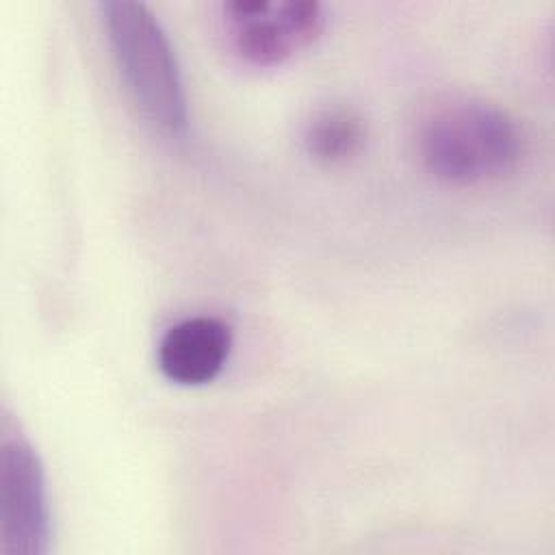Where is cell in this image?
Segmentation results:
<instances>
[{"label":"cell","instance_id":"8992f818","mask_svg":"<svg viewBox=\"0 0 555 555\" xmlns=\"http://www.w3.org/2000/svg\"><path fill=\"white\" fill-rule=\"evenodd\" d=\"M364 137L366 128L356 111L332 106L319 111L306 124L304 147L317 163L340 165L362 150Z\"/></svg>","mask_w":555,"mask_h":555},{"label":"cell","instance_id":"5b68a950","mask_svg":"<svg viewBox=\"0 0 555 555\" xmlns=\"http://www.w3.org/2000/svg\"><path fill=\"white\" fill-rule=\"evenodd\" d=\"M232 330L217 317H189L171 325L158 343L160 373L180 386H204L225 366Z\"/></svg>","mask_w":555,"mask_h":555},{"label":"cell","instance_id":"7a4b0ae2","mask_svg":"<svg viewBox=\"0 0 555 555\" xmlns=\"http://www.w3.org/2000/svg\"><path fill=\"white\" fill-rule=\"evenodd\" d=\"M100 17L117 69L141 113L160 130L180 134L189 121L186 91L173 46L141 2H100Z\"/></svg>","mask_w":555,"mask_h":555},{"label":"cell","instance_id":"3957f363","mask_svg":"<svg viewBox=\"0 0 555 555\" xmlns=\"http://www.w3.org/2000/svg\"><path fill=\"white\" fill-rule=\"evenodd\" d=\"M52 538L46 470L30 440L4 418L0 442V553L43 555Z\"/></svg>","mask_w":555,"mask_h":555},{"label":"cell","instance_id":"6da1fadb","mask_svg":"<svg viewBox=\"0 0 555 555\" xmlns=\"http://www.w3.org/2000/svg\"><path fill=\"white\" fill-rule=\"evenodd\" d=\"M418 154L434 178L468 186L512 173L525 154V139L505 111L468 100L440 106L423 121Z\"/></svg>","mask_w":555,"mask_h":555},{"label":"cell","instance_id":"277c9868","mask_svg":"<svg viewBox=\"0 0 555 555\" xmlns=\"http://www.w3.org/2000/svg\"><path fill=\"white\" fill-rule=\"evenodd\" d=\"M221 24L241 61L254 67H275L319 39L325 11L319 2L234 0L221 4Z\"/></svg>","mask_w":555,"mask_h":555}]
</instances>
